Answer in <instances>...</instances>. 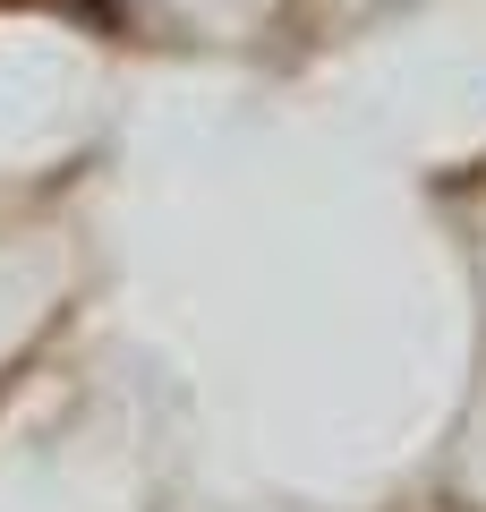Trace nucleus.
<instances>
[{"label":"nucleus","mask_w":486,"mask_h":512,"mask_svg":"<svg viewBox=\"0 0 486 512\" xmlns=\"http://www.w3.org/2000/svg\"><path fill=\"white\" fill-rule=\"evenodd\" d=\"M77 9H86V18H103V26H120V18H128V0H77Z\"/></svg>","instance_id":"obj_1"}]
</instances>
